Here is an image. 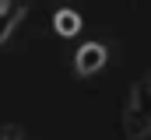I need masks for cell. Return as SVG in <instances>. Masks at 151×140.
Masks as SVG:
<instances>
[{
  "label": "cell",
  "instance_id": "1",
  "mask_svg": "<svg viewBox=\"0 0 151 140\" xmlns=\"http://www.w3.org/2000/svg\"><path fill=\"white\" fill-rule=\"evenodd\" d=\"M102 63H106V49H102L99 42L81 46V53H77V70H81V74H95Z\"/></svg>",
  "mask_w": 151,
  "mask_h": 140
},
{
  "label": "cell",
  "instance_id": "2",
  "mask_svg": "<svg viewBox=\"0 0 151 140\" xmlns=\"http://www.w3.org/2000/svg\"><path fill=\"white\" fill-rule=\"evenodd\" d=\"M53 28H56L60 35H67V39H70V35L81 32V18H77L74 11H67V7H63V11H56V14H53Z\"/></svg>",
  "mask_w": 151,
  "mask_h": 140
},
{
  "label": "cell",
  "instance_id": "3",
  "mask_svg": "<svg viewBox=\"0 0 151 140\" xmlns=\"http://www.w3.org/2000/svg\"><path fill=\"white\" fill-rule=\"evenodd\" d=\"M4 140H21V133H18V126H4Z\"/></svg>",
  "mask_w": 151,
  "mask_h": 140
}]
</instances>
